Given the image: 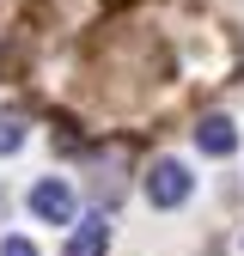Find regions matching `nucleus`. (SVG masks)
Masks as SVG:
<instances>
[{
	"mask_svg": "<svg viewBox=\"0 0 244 256\" xmlns=\"http://www.w3.org/2000/svg\"><path fill=\"white\" fill-rule=\"evenodd\" d=\"M104 244H110V220L92 214V220H80V232L68 238V256H104Z\"/></svg>",
	"mask_w": 244,
	"mask_h": 256,
	"instance_id": "4",
	"label": "nucleus"
},
{
	"mask_svg": "<svg viewBox=\"0 0 244 256\" xmlns=\"http://www.w3.org/2000/svg\"><path fill=\"white\" fill-rule=\"evenodd\" d=\"M146 202L152 208H183L190 202V171H183L177 158H159V165L146 171Z\"/></svg>",
	"mask_w": 244,
	"mask_h": 256,
	"instance_id": "1",
	"label": "nucleus"
},
{
	"mask_svg": "<svg viewBox=\"0 0 244 256\" xmlns=\"http://www.w3.org/2000/svg\"><path fill=\"white\" fill-rule=\"evenodd\" d=\"M0 256H37V244H30V238H6V244H0Z\"/></svg>",
	"mask_w": 244,
	"mask_h": 256,
	"instance_id": "6",
	"label": "nucleus"
},
{
	"mask_svg": "<svg viewBox=\"0 0 244 256\" xmlns=\"http://www.w3.org/2000/svg\"><path fill=\"white\" fill-rule=\"evenodd\" d=\"M74 208H80V202H74V189L61 183V177H43L37 189H30V214H37L43 226H68Z\"/></svg>",
	"mask_w": 244,
	"mask_h": 256,
	"instance_id": "2",
	"label": "nucleus"
},
{
	"mask_svg": "<svg viewBox=\"0 0 244 256\" xmlns=\"http://www.w3.org/2000/svg\"><path fill=\"white\" fill-rule=\"evenodd\" d=\"M196 146H202V152H214V158H226V152L238 146L232 116H202V122H196Z\"/></svg>",
	"mask_w": 244,
	"mask_h": 256,
	"instance_id": "3",
	"label": "nucleus"
},
{
	"mask_svg": "<svg viewBox=\"0 0 244 256\" xmlns=\"http://www.w3.org/2000/svg\"><path fill=\"white\" fill-rule=\"evenodd\" d=\"M18 146H24V116L18 110H0V158L18 152Z\"/></svg>",
	"mask_w": 244,
	"mask_h": 256,
	"instance_id": "5",
	"label": "nucleus"
}]
</instances>
